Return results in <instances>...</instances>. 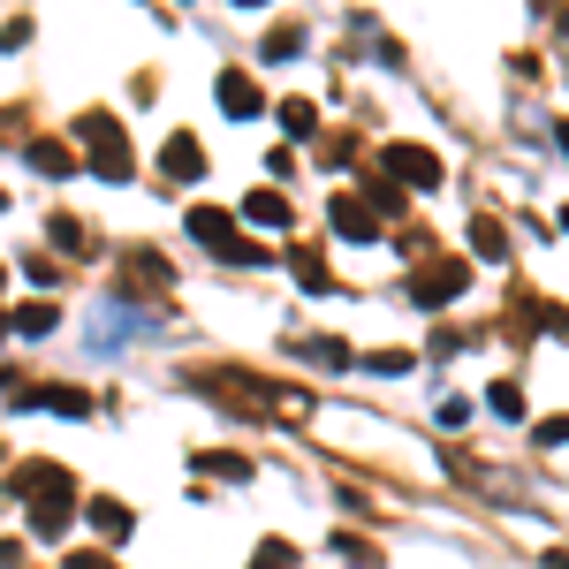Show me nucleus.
Wrapping results in <instances>:
<instances>
[{
  "label": "nucleus",
  "mask_w": 569,
  "mask_h": 569,
  "mask_svg": "<svg viewBox=\"0 0 569 569\" xmlns=\"http://www.w3.org/2000/svg\"><path fill=\"white\" fill-rule=\"evenodd\" d=\"M190 236H198L206 251H220V259H236V266H259V251H251V243L236 236V220H228V213H213V206H198V213H190Z\"/></svg>",
  "instance_id": "obj_1"
},
{
  "label": "nucleus",
  "mask_w": 569,
  "mask_h": 569,
  "mask_svg": "<svg viewBox=\"0 0 569 569\" xmlns=\"http://www.w3.org/2000/svg\"><path fill=\"white\" fill-rule=\"evenodd\" d=\"M84 144H91V160H99V176H107V182H122V176H130V152H122V130H114L107 114H91V122H84Z\"/></svg>",
  "instance_id": "obj_2"
},
{
  "label": "nucleus",
  "mask_w": 569,
  "mask_h": 569,
  "mask_svg": "<svg viewBox=\"0 0 569 569\" xmlns=\"http://www.w3.org/2000/svg\"><path fill=\"white\" fill-rule=\"evenodd\" d=\"M16 410H53V418H84L91 395L84 388H16Z\"/></svg>",
  "instance_id": "obj_3"
},
{
  "label": "nucleus",
  "mask_w": 569,
  "mask_h": 569,
  "mask_svg": "<svg viewBox=\"0 0 569 569\" xmlns=\"http://www.w3.org/2000/svg\"><path fill=\"white\" fill-rule=\"evenodd\" d=\"M91 525H99V539H130V509L122 501H91Z\"/></svg>",
  "instance_id": "obj_4"
},
{
  "label": "nucleus",
  "mask_w": 569,
  "mask_h": 569,
  "mask_svg": "<svg viewBox=\"0 0 569 569\" xmlns=\"http://www.w3.org/2000/svg\"><path fill=\"white\" fill-rule=\"evenodd\" d=\"M168 176H176V182L206 176V168H198V137H176V144H168Z\"/></svg>",
  "instance_id": "obj_5"
},
{
  "label": "nucleus",
  "mask_w": 569,
  "mask_h": 569,
  "mask_svg": "<svg viewBox=\"0 0 569 569\" xmlns=\"http://www.w3.org/2000/svg\"><path fill=\"white\" fill-rule=\"evenodd\" d=\"M8 327H16L23 342H39V335H53V305H23L16 319H8Z\"/></svg>",
  "instance_id": "obj_6"
},
{
  "label": "nucleus",
  "mask_w": 569,
  "mask_h": 569,
  "mask_svg": "<svg viewBox=\"0 0 569 569\" xmlns=\"http://www.w3.org/2000/svg\"><path fill=\"white\" fill-rule=\"evenodd\" d=\"M220 99H228V114H259V91H251V77H220Z\"/></svg>",
  "instance_id": "obj_7"
},
{
  "label": "nucleus",
  "mask_w": 569,
  "mask_h": 569,
  "mask_svg": "<svg viewBox=\"0 0 569 569\" xmlns=\"http://www.w3.org/2000/svg\"><path fill=\"white\" fill-rule=\"evenodd\" d=\"M243 213H251V220H266V228H273V220H281V228H289V206H281V198H273V190H259V198H251V206H243Z\"/></svg>",
  "instance_id": "obj_8"
},
{
  "label": "nucleus",
  "mask_w": 569,
  "mask_h": 569,
  "mask_svg": "<svg viewBox=\"0 0 569 569\" xmlns=\"http://www.w3.org/2000/svg\"><path fill=\"white\" fill-rule=\"evenodd\" d=\"M31 168H39V176H69V152H61V144H31Z\"/></svg>",
  "instance_id": "obj_9"
},
{
  "label": "nucleus",
  "mask_w": 569,
  "mask_h": 569,
  "mask_svg": "<svg viewBox=\"0 0 569 569\" xmlns=\"http://www.w3.org/2000/svg\"><path fill=\"white\" fill-rule=\"evenodd\" d=\"M335 228H342V236H372V213H365V206H335Z\"/></svg>",
  "instance_id": "obj_10"
},
{
  "label": "nucleus",
  "mask_w": 569,
  "mask_h": 569,
  "mask_svg": "<svg viewBox=\"0 0 569 569\" xmlns=\"http://www.w3.org/2000/svg\"><path fill=\"white\" fill-rule=\"evenodd\" d=\"M69 569H114V562H99V555H77V562H69Z\"/></svg>",
  "instance_id": "obj_11"
}]
</instances>
